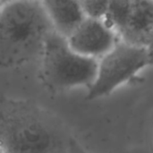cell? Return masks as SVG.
Listing matches in <instances>:
<instances>
[{"label":"cell","instance_id":"cell-7","mask_svg":"<svg viewBox=\"0 0 153 153\" xmlns=\"http://www.w3.org/2000/svg\"><path fill=\"white\" fill-rule=\"evenodd\" d=\"M54 32L67 39L86 19L80 1H41Z\"/></svg>","mask_w":153,"mask_h":153},{"label":"cell","instance_id":"cell-8","mask_svg":"<svg viewBox=\"0 0 153 153\" xmlns=\"http://www.w3.org/2000/svg\"><path fill=\"white\" fill-rule=\"evenodd\" d=\"M132 8V1H109L103 22L115 31L118 39L125 30Z\"/></svg>","mask_w":153,"mask_h":153},{"label":"cell","instance_id":"cell-5","mask_svg":"<svg viewBox=\"0 0 153 153\" xmlns=\"http://www.w3.org/2000/svg\"><path fill=\"white\" fill-rule=\"evenodd\" d=\"M66 40L74 52L95 60L102 58L120 41L103 21L87 18Z\"/></svg>","mask_w":153,"mask_h":153},{"label":"cell","instance_id":"cell-1","mask_svg":"<svg viewBox=\"0 0 153 153\" xmlns=\"http://www.w3.org/2000/svg\"><path fill=\"white\" fill-rule=\"evenodd\" d=\"M73 138L61 118L48 108L0 94V143L7 153H66Z\"/></svg>","mask_w":153,"mask_h":153},{"label":"cell","instance_id":"cell-12","mask_svg":"<svg viewBox=\"0 0 153 153\" xmlns=\"http://www.w3.org/2000/svg\"><path fill=\"white\" fill-rule=\"evenodd\" d=\"M0 153H7L5 148L2 145V143H0Z\"/></svg>","mask_w":153,"mask_h":153},{"label":"cell","instance_id":"cell-10","mask_svg":"<svg viewBox=\"0 0 153 153\" xmlns=\"http://www.w3.org/2000/svg\"><path fill=\"white\" fill-rule=\"evenodd\" d=\"M66 153H88L83 148L82 146L74 139L73 138L71 140V143H70V145H69V148L67 150V152Z\"/></svg>","mask_w":153,"mask_h":153},{"label":"cell","instance_id":"cell-3","mask_svg":"<svg viewBox=\"0 0 153 153\" xmlns=\"http://www.w3.org/2000/svg\"><path fill=\"white\" fill-rule=\"evenodd\" d=\"M39 61V79L52 93L86 88L93 83L99 60L74 52L67 40L52 31L47 38Z\"/></svg>","mask_w":153,"mask_h":153},{"label":"cell","instance_id":"cell-11","mask_svg":"<svg viewBox=\"0 0 153 153\" xmlns=\"http://www.w3.org/2000/svg\"><path fill=\"white\" fill-rule=\"evenodd\" d=\"M146 52H147V56H148V62H149V66H153V31L150 41L146 47Z\"/></svg>","mask_w":153,"mask_h":153},{"label":"cell","instance_id":"cell-2","mask_svg":"<svg viewBox=\"0 0 153 153\" xmlns=\"http://www.w3.org/2000/svg\"><path fill=\"white\" fill-rule=\"evenodd\" d=\"M52 31L41 1L4 2L0 16V70L39 60Z\"/></svg>","mask_w":153,"mask_h":153},{"label":"cell","instance_id":"cell-4","mask_svg":"<svg viewBox=\"0 0 153 153\" xmlns=\"http://www.w3.org/2000/svg\"><path fill=\"white\" fill-rule=\"evenodd\" d=\"M149 66L146 48L119 41L99 60L96 78L86 99L94 100L111 94Z\"/></svg>","mask_w":153,"mask_h":153},{"label":"cell","instance_id":"cell-9","mask_svg":"<svg viewBox=\"0 0 153 153\" xmlns=\"http://www.w3.org/2000/svg\"><path fill=\"white\" fill-rule=\"evenodd\" d=\"M109 1H80L83 13L87 19L103 21Z\"/></svg>","mask_w":153,"mask_h":153},{"label":"cell","instance_id":"cell-6","mask_svg":"<svg viewBox=\"0 0 153 153\" xmlns=\"http://www.w3.org/2000/svg\"><path fill=\"white\" fill-rule=\"evenodd\" d=\"M153 31V1L134 0L127 25L119 40L146 48Z\"/></svg>","mask_w":153,"mask_h":153},{"label":"cell","instance_id":"cell-13","mask_svg":"<svg viewBox=\"0 0 153 153\" xmlns=\"http://www.w3.org/2000/svg\"><path fill=\"white\" fill-rule=\"evenodd\" d=\"M4 2H2V1H0V16H1L2 11H3V8H4Z\"/></svg>","mask_w":153,"mask_h":153}]
</instances>
